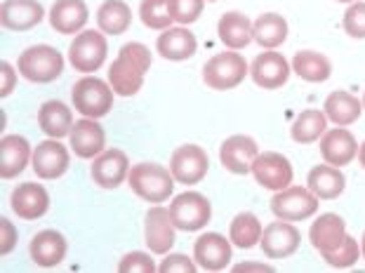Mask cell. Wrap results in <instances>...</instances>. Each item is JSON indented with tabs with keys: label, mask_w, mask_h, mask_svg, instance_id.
I'll use <instances>...</instances> for the list:
<instances>
[{
	"label": "cell",
	"mask_w": 365,
	"mask_h": 273,
	"mask_svg": "<svg viewBox=\"0 0 365 273\" xmlns=\"http://www.w3.org/2000/svg\"><path fill=\"white\" fill-rule=\"evenodd\" d=\"M217 34H220V41L227 45L229 50H243L255 41L252 21L240 12L222 14L220 24H217Z\"/></svg>",
	"instance_id": "f1b7e54d"
},
{
	"label": "cell",
	"mask_w": 365,
	"mask_h": 273,
	"mask_svg": "<svg viewBox=\"0 0 365 273\" xmlns=\"http://www.w3.org/2000/svg\"><path fill=\"white\" fill-rule=\"evenodd\" d=\"M14 245H17V229L12 226L10 220H0V257L10 254Z\"/></svg>",
	"instance_id": "b9f144b4"
},
{
	"label": "cell",
	"mask_w": 365,
	"mask_h": 273,
	"mask_svg": "<svg viewBox=\"0 0 365 273\" xmlns=\"http://www.w3.org/2000/svg\"><path fill=\"white\" fill-rule=\"evenodd\" d=\"M346 233V224L339 215L335 212H325L312 224L309 229V240H312L314 249H318L321 254L335 252V249L344 243Z\"/></svg>",
	"instance_id": "cb8c5ba5"
},
{
	"label": "cell",
	"mask_w": 365,
	"mask_h": 273,
	"mask_svg": "<svg viewBox=\"0 0 365 273\" xmlns=\"http://www.w3.org/2000/svg\"><path fill=\"white\" fill-rule=\"evenodd\" d=\"M323 111L328 115V120L339 125V128H346V125H351L361 118V113L365 108H363V101H359V97H354L351 92L335 90L325 99Z\"/></svg>",
	"instance_id": "f546056e"
},
{
	"label": "cell",
	"mask_w": 365,
	"mask_h": 273,
	"mask_svg": "<svg viewBox=\"0 0 365 273\" xmlns=\"http://www.w3.org/2000/svg\"><path fill=\"white\" fill-rule=\"evenodd\" d=\"M90 12L85 0H57L50 10V26L61 36L81 34L88 24Z\"/></svg>",
	"instance_id": "d4e9b609"
},
{
	"label": "cell",
	"mask_w": 365,
	"mask_h": 273,
	"mask_svg": "<svg viewBox=\"0 0 365 273\" xmlns=\"http://www.w3.org/2000/svg\"><path fill=\"white\" fill-rule=\"evenodd\" d=\"M252 34L264 50H276L287 41V21L276 12H264L252 24Z\"/></svg>",
	"instance_id": "836d02e7"
},
{
	"label": "cell",
	"mask_w": 365,
	"mask_h": 273,
	"mask_svg": "<svg viewBox=\"0 0 365 273\" xmlns=\"http://www.w3.org/2000/svg\"><path fill=\"white\" fill-rule=\"evenodd\" d=\"M250 269H257V271H274V267H269V264H238V267H234V271H250Z\"/></svg>",
	"instance_id": "ee69618b"
},
{
	"label": "cell",
	"mask_w": 365,
	"mask_h": 273,
	"mask_svg": "<svg viewBox=\"0 0 365 273\" xmlns=\"http://www.w3.org/2000/svg\"><path fill=\"white\" fill-rule=\"evenodd\" d=\"M271 212L285 222H304L318 212V198L309 186H287L271 198Z\"/></svg>",
	"instance_id": "52a82bcc"
},
{
	"label": "cell",
	"mask_w": 365,
	"mask_h": 273,
	"mask_svg": "<svg viewBox=\"0 0 365 273\" xmlns=\"http://www.w3.org/2000/svg\"><path fill=\"white\" fill-rule=\"evenodd\" d=\"M210 170V158L203 146L198 144H184L177 146L170 155V172L177 179V184H200Z\"/></svg>",
	"instance_id": "9c48e42d"
},
{
	"label": "cell",
	"mask_w": 365,
	"mask_h": 273,
	"mask_svg": "<svg viewBox=\"0 0 365 273\" xmlns=\"http://www.w3.org/2000/svg\"><path fill=\"white\" fill-rule=\"evenodd\" d=\"M118 271L120 273H153L156 271V264H153L151 254H146V252H128L118 262Z\"/></svg>",
	"instance_id": "ab89813d"
},
{
	"label": "cell",
	"mask_w": 365,
	"mask_h": 273,
	"mask_svg": "<svg viewBox=\"0 0 365 273\" xmlns=\"http://www.w3.org/2000/svg\"><path fill=\"white\" fill-rule=\"evenodd\" d=\"M106 34H102V31H81V34H76L73 43L68 45V61H71L76 71L95 73L106 61Z\"/></svg>",
	"instance_id": "8992f818"
},
{
	"label": "cell",
	"mask_w": 365,
	"mask_h": 273,
	"mask_svg": "<svg viewBox=\"0 0 365 273\" xmlns=\"http://www.w3.org/2000/svg\"><path fill=\"white\" fill-rule=\"evenodd\" d=\"M175 222L173 215H170V207L163 205H153L146 212V226H144V240L146 247L151 249L153 254H168L175 245Z\"/></svg>",
	"instance_id": "8fae6325"
},
{
	"label": "cell",
	"mask_w": 365,
	"mask_h": 273,
	"mask_svg": "<svg viewBox=\"0 0 365 273\" xmlns=\"http://www.w3.org/2000/svg\"><path fill=\"white\" fill-rule=\"evenodd\" d=\"M250 73L245 57L238 52H220L210 57L203 66V81L210 90H234Z\"/></svg>",
	"instance_id": "5b68a950"
},
{
	"label": "cell",
	"mask_w": 365,
	"mask_h": 273,
	"mask_svg": "<svg viewBox=\"0 0 365 273\" xmlns=\"http://www.w3.org/2000/svg\"><path fill=\"white\" fill-rule=\"evenodd\" d=\"M210 3H215V0H210Z\"/></svg>",
	"instance_id": "681fc988"
},
{
	"label": "cell",
	"mask_w": 365,
	"mask_h": 273,
	"mask_svg": "<svg viewBox=\"0 0 365 273\" xmlns=\"http://www.w3.org/2000/svg\"><path fill=\"white\" fill-rule=\"evenodd\" d=\"M17 71L29 83H52L64 73V57L52 45H31L19 54Z\"/></svg>",
	"instance_id": "3957f363"
},
{
	"label": "cell",
	"mask_w": 365,
	"mask_h": 273,
	"mask_svg": "<svg viewBox=\"0 0 365 273\" xmlns=\"http://www.w3.org/2000/svg\"><path fill=\"white\" fill-rule=\"evenodd\" d=\"M12 212L24 222L41 220V217L50 210V193L45 191L43 184L24 182L12 191L10 198Z\"/></svg>",
	"instance_id": "e0dca14e"
},
{
	"label": "cell",
	"mask_w": 365,
	"mask_h": 273,
	"mask_svg": "<svg viewBox=\"0 0 365 273\" xmlns=\"http://www.w3.org/2000/svg\"><path fill=\"white\" fill-rule=\"evenodd\" d=\"M68 146L78 158H97L106 146V132L97 118H83L73 125L71 135H68Z\"/></svg>",
	"instance_id": "44dd1931"
},
{
	"label": "cell",
	"mask_w": 365,
	"mask_h": 273,
	"mask_svg": "<svg viewBox=\"0 0 365 273\" xmlns=\"http://www.w3.org/2000/svg\"><path fill=\"white\" fill-rule=\"evenodd\" d=\"M177 179L170 172V168L158 165V163H137L130 168L128 184L139 198L146 202H165L175 191Z\"/></svg>",
	"instance_id": "7a4b0ae2"
},
{
	"label": "cell",
	"mask_w": 365,
	"mask_h": 273,
	"mask_svg": "<svg viewBox=\"0 0 365 273\" xmlns=\"http://www.w3.org/2000/svg\"><path fill=\"white\" fill-rule=\"evenodd\" d=\"M90 175H92V179H95V184L102 186V189H118L130 175L128 153L120 151V149L102 151L95 158V163H92Z\"/></svg>",
	"instance_id": "2e32d148"
},
{
	"label": "cell",
	"mask_w": 365,
	"mask_h": 273,
	"mask_svg": "<svg viewBox=\"0 0 365 273\" xmlns=\"http://www.w3.org/2000/svg\"><path fill=\"white\" fill-rule=\"evenodd\" d=\"M193 259L205 271H224L231 264V238L227 240L222 233H203L193 243Z\"/></svg>",
	"instance_id": "ac0fdd59"
},
{
	"label": "cell",
	"mask_w": 365,
	"mask_h": 273,
	"mask_svg": "<svg viewBox=\"0 0 365 273\" xmlns=\"http://www.w3.org/2000/svg\"><path fill=\"white\" fill-rule=\"evenodd\" d=\"M132 24V10L125 0H104L97 10V26L106 36L125 34Z\"/></svg>",
	"instance_id": "4dcf8cb0"
},
{
	"label": "cell",
	"mask_w": 365,
	"mask_h": 273,
	"mask_svg": "<svg viewBox=\"0 0 365 273\" xmlns=\"http://www.w3.org/2000/svg\"><path fill=\"white\" fill-rule=\"evenodd\" d=\"M339 3H356V0H339Z\"/></svg>",
	"instance_id": "7dc6e473"
},
{
	"label": "cell",
	"mask_w": 365,
	"mask_h": 273,
	"mask_svg": "<svg viewBox=\"0 0 365 273\" xmlns=\"http://www.w3.org/2000/svg\"><path fill=\"white\" fill-rule=\"evenodd\" d=\"M359 163H361V168L365 170V142L359 146Z\"/></svg>",
	"instance_id": "f6af8a7d"
},
{
	"label": "cell",
	"mask_w": 365,
	"mask_h": 273,
	"mask_svg": "<svg viewBox=\"0 0 365 273\" xmlns=\"http://www.w3.org/2000/svg\"><path fill=\"white\" fill-rule=\"evenodd\" d=\"M363 108H365V92H363Z\"/></svg>",
	"instance_id": "c3c4849f"
},
{
	"label": "cell",
	"mask_w": 365,
	"mask_h": 273,
	"mask_svg": "<svg viewBox=\"0 0 365 273\" xmlns=\"http://www.w3.org/2000/svg\"><path fill=\"white\" fill-rule=\"evenodd\" d=\"M113 88L97 76H85L71 88L73 108L85 118H104L113 108Z\"/></svg>",
	"instance_id": "277c9868"
},
{
	"label": "cell",
	"mask_w": 365,
	"mask_h": 273,
	"mask_svg": "<svg viewBox=\"0 0 365 273\" xmlns=\"http://www.w3.org/2000/svg\"><path fill=\"white\" fill-rule=\"evenodd\" d=\"M139 17H142L146 29L153 31H165L175 21L173 14H170V0H142Z\"/></svg>",
	"instance_id": "d590c367"
},
{
	"label": "cell",
	"mask_w": 365,
	"mask_h": 273,
	"mask_svg": "<svg viewBox=\"0 0 365 273\" xmlns=\"http://www.w3.org/2000/svg\"><path fill=\"white\" fill-rule=\"evenodd\" d=\"M252 175L257 179V184L269 191H283L292 184V165L283 153L276 151H264L257 155L252 165Z\"/></svg>",
	"instance_id": "30bf717a"
},
{
	"label": "cell",
	"mask_w": 365,
	"mask_h": 273,
	"mask_svg": "<svg viewBox=\"0 0 365 273\" xmlns=\"http://www.w3.org/2000/svg\"><path fill=\"white\" fill-rule=\"evenodd\" d=\"M38 125H41V130L48 137H54V139L68 137L76 125L73 111L64 104V101L50 99L38 108Z\"/></svg>",
	"instance_id": "83f0119b"
},
{
	"label": "cell",
	"mask_w": 365,
	"mask_h": 273,
	"mask_svg": "<svg viewBox=\"0 0 365 273\" xmlns=\"http://www.w3.org/2000/svg\"><path fill=\"white\" fill-rule=\"evenodd\" d=\"M66 249H68L66 238L54 229L38 231L34 236V240H31V245H29L31 259L43 269L59 267V264L66 259Z\"/></svg>",
	"instance_id": "7402d4cb"
},
{
	"label": "cell",
	"mask_w": 365,
	"mask_h": 273,
	"mask_svg": "<svg viewBox=\"0 0 365 273\" xmlns=\"http://www.w3.org/2000/svg\"><path fill=\"white\" fill-rule=\"evenodd\" d=\"M259 155V146L252 137L247 135H234L224 139L220 146V160L224 170L234 175H247L252 172V165Z\"/></svg>",
	"instance_id": "5bb4252c"
},
{
	"label": "cell",
	"mask_w": 365,
	"mask_h": 273,
	"mask_svg": "<svg viewBox=\"0 0 365 273\" xmlns=\"http://www.w3.org/2000/svg\"><path fill=\"white\" fill-rule=\"evenodd\" d=\"M45 10L38 0H3L0 3V26L7 31H31L43 21Z\"/></svg>",
	"instance_id": "d6986e66"
},
{
	"label": "cell",
	"mask_w": 365,
	"mask_h": 273,
	"mask_svg": "<svg viewBox=\"0 0 365 273\" xmlns=\"http://www.w3.org/2000/svg\"><path fill=\"white\" fill-rule=\"evenodd\" d=\"M196 269H198L196 259H189V257L182 252L168 254L158 267L160 273H196Z\"/></svg>",
	"instance_id": "60d3db41"
},
{
	"label": "cell",
	"mask_w": 365,
	"mask_h": 273,
	"mask_svg": "<svg viewBox=\"0 0 365 273\" xmlns=\"http://www.w3.org/2000/svg\"><path fill=\"white\" fill-rule=\"evenodd\" d=\"M292 71L307 83H325L332 76V64H330V59L321 52L302 50V52L294 54Z\"/></svg>",
	"instance_id": "1f68e13d"
},
{
	"label": "cell",
	"mask_w": 365,
	"mask_h": 273,
	"mask_svg": "<svg viewBox=\"0 0 365 273\" xmlns=\"http://www.w3.org/2000/svg\"><path fill=\"white\" fill-rule=\"evenodd\" d=\"M262 222L257 220V215L252 212H240L234 217V222L229 226V238L231 243L240 249H250L255 245H259L262 240Z\"/></svg>",
	"instance_id": "e575fe53"
},
{
	"label": "cell",
	"mask_w": 365,
	"mask_h": 273,
	"mask_svg": "<svg viewBox=\"0 0 365 273\" xmlns=\"http://www.w3.org/2000/svg\"><path fill=\"white\" fill-rule=\"evenodd\" d=\"M361 252H363V259H365V233H363V238H361Z\"/></svg>",
	"instance_id": "bcb514c9"
},
{
	"label": "cell",
	"mask_w": 365,
	"mask_h": 273,
	"mask_svg": "<svg viewBox=\"0 0 365 273\" xmlns=\"http://www.w3.org/2000/svg\"><path fill=\"white\" fill-rule=\"evenodd\" d=\"M321 155L330 165L344 168L359 155V142L346 128L337 125L335 130H325V135L321 137Z\"/></svg>",
	"instance_id": "ffe728a7"
},
{
	"label": "cell",
	"mask_w": 365,
	"mask_h": 273,
	"mask_svg": "<svg viewBox=\"0 0 365 273\" xmlns=\"http://www.w3.org/2000/svg\"><path fill=\"white\" fill-rule=\"evenodd\" d=\"M292 73V64L287 61L281 52L267 50L255 57L250 64V76L255 85H259L264 90H278L287 83V78Z\"/></svg>",
	"instance_id": "7c38bea8"
},
{
	"label": "cell",
	"mask_w": 365,
	"mask_h": 273,
	"mask_svg": "<svg viewBox=\"0 0 365 273\" xmlns=\"http://www.w3.org/2000/svg\"><path fill=\"white\" fill-rule=\"evenodd\" d=\"M170 215L180 231H200L205 229L210 217H212V205L198 191H184L170 202Z\"/></svg>",
	"instance_id": "ba28073f"
},
{
	"label": "cell",
	"mask_w": 365,
	"mask_h": 273,
	"mask_svg": "<svg viewBox=\"0 0 365 273\" xmlns=\"http://www.w3.org/2000/svg\"><path fill=\"white\" fill-rule=\"evenodd\" d=\"M321 257L330 264L332 269H351L354 264L363 257V252H361L359 240L351 238V236H346L344 243H341L335 249V252H328V254H321Z\"/></svg>",
	"instance_id": "8d00e7d4"
},
{
	"label": "cell",
	"mask_w": 365,
	"mask_h": 273,
	"mask_svg": "<svg viewBox=\"0 0 365 273\" xmlns=\"http://www.w3.org/2000/svg\"><path fill=\"white\" fill-rule=\"evenodd\" d=\"M299 243H302L299 229L292 222H285V220L271 222L267 229H264L262 240H259L264 254H267L269 259H285V257L297 252Z\"/></svg>",
	"instance_id": "4fadbf2b"
},
{
	"label": "cell",
	"mask_w": 365,
	"mask_h": 273,
	"mask_svg": "<svg viewBox=\"0 0 365 273\" xmlns=\"http://www.w3.org/2000/svg\"><path fill=\"white\" fill-rule=\"evenodd\" d=\"M151 68V50L144 43H125L108 68V83L118 97H135Z\"/></svg>",
	"instance_id": "6da1fadb"
},
{
	"label": "cell",
	"mask_w": 365,
	"mask_h": 273,
	"mask_svg": "<svg viewBox=\"0 0 365 273\" xmlns=\"http://www.w3.org/2000/svg\"><path fill=\"white\" fill-rule=\"evenodd\" d=\"M328 130V115L321 108H307L294 118L290 135L297 144H314Z\"/></svg>",
	"instance_id": "d6a6232c"
},
{
	"label": "cell",
	"mask_w": 365,
	"mask_h": 273,
	"mask_svg": "<svg viewBox=\"0 0 365 273\" xmlns=\"http://www.w3.org/2000/svg\"><path fill=\"white\" fill-rule=\"evenodd\" d=\"M0 73H3V88H0V97H10L14 90V81H17V71L12 68L10 61H3L0 64Z\"/></svg>",
	"instance_id": "7bdbcfd3"
},
{
	"label": "cell",
	"mask_w": 365,
	"mask_h": 273,
	"mask_svg": "<svg viewBox=\"0 0 365 273\" xmlns=\"http://www.w3.org/2000/svg\"><path fill=\"white\" fill-rule=\"evenodd\" d=\"M341 26L351 38H365V3L356 0V3L349 5L344 19H341Z\"/></svg>",
	"instance_id": "f35d334b"
},
{
	"label": "cell",
	"mask_w": 365,
	"mask_h": 273,
	"mask_svg": "<svg viewBox=\"0 0 365 273\" xmlns=\"http://www.w3.org/2000/svg\"><path fill=\"white\" fill-rule=\"evenodd\" d=\"M68 163H71L68 149L54 137L38 144L34 149V158H31L38 179H59L68 170Z\"/></svg>",
	"instance_id": "9a60e30c"
},
{
	"label": "cell",
	"mask_w": 365,
	"mask_h": 273,
	"mask_svg": "<svg viewBox=\"0 0 365 273\" xmlns=\"http://www.w3.org/2000/svg\"><path fill=\"white\" fill-rule=\"evenodd\" d=\"M203 3L205 0H170V14L182 26L193 24L203 14Z\"/></svg>",
	"instance_id": "74e56055"
},
{
	"label": "cell",
	"mask_w": 365,
	"mask_h": 273,
	"mask_svg": "<svg viewBox=\"0 0 365 273\" xmlns=\"http://www.w3.org/2000/svg\"><path fill=\"white\" fill-rule=\"evenodd\" d=\"M307 186L316 193L318 200H335L346 189V177L341 172V168L330 165H316L307 177Z\"/></svg>",
	"instance_id": "4316f807"
},
{
	"label": "cell",
	"mask_w": 365,
	"mask_h": 273,
	"mask_svg": "<svg viewBox=\"0 0 365 273\" xmlns=\"http://www.w3.org/2000/svg\"><path fill=\"white\" fill-rule=\"evenodd\" d=\"M156 50H158V54H160L163 59L184 61V59H191L193 54H196L198 41H196V36H193L189 29H184V26H170V29H165L158 36Z\"/></svg>",
	"instance_id": "484cf974"
},
{
	"label": "cell",
	"mask_w": 365,
	"mask_h": 273,
	"mask_svg": "<svg viewBox=\"0 0 365 273\" xmlns=\"http://www.w3.org/2000/svg\"><path fill=\"white\" fill-rule=\"evenodd\" d=\"M31 158H34V149H31L26 137L5 135L0 139V177L3 179L19 177Z\"/></svg>",
	"instance_id": "603a6c76"
}]
</instances>
